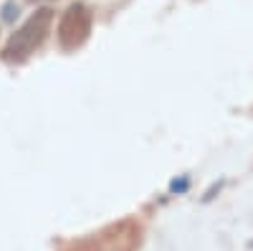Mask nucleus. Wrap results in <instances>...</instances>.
Here are the masks:
<instances>
[{"mask_svg": "<svg viewBox=\"0 0 253 251\" xmlns=\"http://www.w3.org/2000/svg\"><path fill=\"white\" fill-rule=\"evenodd\" d=\"M91 33V13L86 5L74 3L66 8V13L61 15V23H58V41L66 51L79 49L84 41L89 38Z\"/></svg>", "mask_w": 253, "mask_h": 251, "instance_id": "2", "label": "nucleus"}, {"mask_svg": "<svg viewBox=\"0 0 253 251\" xmlns=\"http://www.w3.org/2000/svg\"><path fill=\"white\" fill-rule=\"evenodd\" d=\"M51 23H53V10L43 8V10H36L23 26H20L3 51V58L10 61V64H20V61H26L41 44L46 41L48 31H51Z\"/></svg>", "mask_w": 253, "mask_h": 251, "instance_id": "1", "label": "nucleus"}, {"mask_svg": "<svg viewBox=\"0 0 253 251\" xmlns=\"http://www.w3.org/2000/svg\"><path fill=\"white\" fill-rule=\"evenodd\" d=\"M28 3H43V0H28Z\"/></svg>", "mask_w": 253, "mask_h": 251, "instance_id": "3", "label": "nucleus"}]
</instances>
